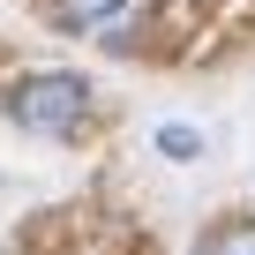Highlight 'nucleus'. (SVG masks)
I'll return each mask as SVG.
<instances>
[{"label": "nucleus", "mask_w": 255, "mask_h": 255, "mask_svg": "<svg viewBox=\"0 0 255 255\" xmlns=\"http://www.w3.org/2000/svg\"><path fill=\"white\" fill-rule=\"evenodd\" d=\"M128 0H53V23H68V30H90V23H105V15H120Z\"/></svg>", "instance_id": "nucleus-3"}, {"label": "nucleus", "mask_w": 255, "mask_h": 255, "mask_svg": "<svg viewBox=\"0 0 255 255\" xmlns=\"http://www.w3.org/2000/svg\"><path fill=\"white\" fill-rule=\"evenodd\" d=\"M158 150H165V158H195L203 135H195V128H158Z\"/></svg>", "instance_id": "nucleus-4"}, {"label": "nucleus", "mask_w": 255, "mask_h": 255, "mask_svg": "<svg viewBox=\"0 0 255 255\" xmlns=\"http://www.w3.org/2000/svg\"><path fill=\"white\" fill-rule=\"evenodd\" d=\"M195 255H255V218H225Z\"/></svg>", "instance_id": "nucleus-2"}, {"label": "nucleus", "mask_w": 255, "mask_h": 255, "mask_svg": "<svg viewBox=\"0 0 255 255\" xmlns=\"http://www.w3.org/2000/svg\"><path fill=\"white\" fill-rule=\"evenodd\" d=\"M90 113V83L68 75V68H45V75H23L8 90V120L30 128V135H75Z\"/></svg>", "instance_id": "nucleus-1"}]
</instances>
